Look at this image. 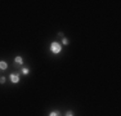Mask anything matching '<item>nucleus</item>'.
<instances>
[{
    "instance_id": "1a4fd4ad",
    "label": "nucleus",
    "mask_w": 121,
    "mask_h": 116,
    "mask_svg": "<svg viewBox=\"0 0 121 116\" xmlns=\"http://www.w3.org/2000/svg\"><path fill=\"white\" fill-rule=\"evenodd\" d=\"M5 80H7V79H5L4 76H1V77H0V84H4V83H5Z\"/></svg>"
},
{
    "instance_id": "0eeeda50",
    "label": "nucleus",
    "mask_w": 121,
    "mask_h": 116,
    "mask_svg": "<svg viewBox=\"0 0 121 116\" xmlns=\"http://www.w3.org/2000/svg\"><path fill=\"white\" fill-rule=\"evenodd\" d=\"M62 44L63 45H68V39H67V37H63V39H62Z\"/></svg>"
},
{
    "instance_id": "39448f33",
    "label": "nucleus",
    "mask_w": 121,
    "mask_h": 116,
    "mask_svg": "<svg viewBox=\"0 0 121 116\" xmlns=\"http://www.w3.org/2000/svg\"><path fill=\"white\" fill-rule=\"evenodd\" d=\"M49 116H60V112L59 111H52L49 114Z\"/></svg>"
},
{
    "instance_id": "6e6552de",
    "label": "nucleus",
    "mask_w": 121,
    "mask_h": 116,
    "mask_svg": "<svg viewBox=\"0 0 121 116\" xmlns=\"http://www.w3.org/2000/svg\"><path fill=\"white\" fill-rule=\"evenodd\" d=\"M66 116H75V115H73L72 111H67V112H66Z\"/></svg>"
},
{
    "instance_id": "f257e3e1",
    "label": "nucleus",
    "mask_w": 121,
    "mask_h": 116,
    "mask_svg": "<svg viewBox=\"0 0 121 116\" xmlns=\"http://www.w3.org/2000/svg\"><path fill=\"white\" fill-rule=\"evenodd\" d=\"M60 50H62V46H60L59 43L54 41V43H52V44H50V52L53 54H59Z\"/></svg>"
},
{
    "instance_id": "7ed1b4c3",
    "label": "nucleus",
    "mask_w": 121,
    "mask_h": 116,
    "mask_svg": "<svg viewBox=\"0 0 121 116\" xmlns=\"http://www.w3.org/2000/svg\"><path fill=\"white\" fill-rule=\"evenodd\" d=\"M8 68V63L5 61H0V70H7Z\"/></svg>"
},
{
    "instance_id": "20e7f679",
    "label": "nucleus",
    "mask_w": 121,
    "mask_h": 116,
    "mask_svg": "<svg viewBox=\"0 0 121 116\" xmlns=\"http://www.w3.org/2000/svg\"><path fill=\"white\" fill-rule=\"evenodd\" d=\"M14 61H16L18 65H23V58H22L21 56H17L16 58H14Z\"/></svg>"
},
{
    "instance_id": "f03ea898",
    "label": "nucleus",
    "mask_w": 121,
    "mask_h": 116,
    "mask_svg": "<svg viewBox=\"0 0 121 116\" xmlns=\"http://www.w3.org/2000/svg\"><path fill=\"white\" fill-rule=\"evenodd\" d=\"M10 81H12L13 84H17L19 83V74H10Z\"/></svg>"
},
{
    "instance_id": "423d86ee",
    "label": "nucleus",
    "mask_w": 121,
    "mask_h": 116,
    "mask_svg": "<svg viewBox=\"0 0 121 116\" xmlns=\"http://www.w3.org/2000/svg\"><path fill=\"white\" fill-rule=\"evenodd\" d=\"M28 74H30V70H28L27 67L22 68V75H28Z\"/></svg>"
}]
</instances>
